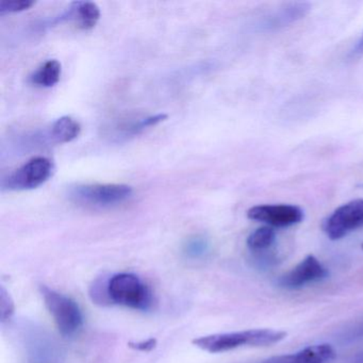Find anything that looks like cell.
Returning <instances> with one entry per match:
<instances>
[{
	"label": "cell",
	"instance_id": "1",
	"mask_svg": "<svg viewBox=\"0 0 363 363\" xmlns=\"http://www.w3.org/2000/svg\"><path fill=\"white\" fill-rule=\"evenodd\" d=\"M286 337V333L275 329H250V330L235 331V333H216L205 335L193 341L196 347L211 352H229L244 346L263 347L279 343Z\"/></svg>",
	"mask_w": 363,
	"mask_h": 363
},
{
	"label": "cell",
	"instance_id": "13",
	"mask_svg": "<svg viewBox=\"0 0 363 363\" xmlns=\"http://www.w3.org/2000/svg\"><path fill=\"white\" fill-rule=\"evenodd\" d=\"M60 77V62L57 60H48L31 75L30 82L42 88H50L58 84Z\"/></svg>",
	"mask_w": 363,
	"mask_h": 363
},
{
	"label": "cell",
	"instance_id": "11",
	"mask_svg": "<svg viewBox=\"0 0 363 363\" xmlns=\"http://www.w3.org/2000/svg\"><path fill=\"white\" fill-rule=\"evenodd\" d=\"M69 18L75 21L78 28L90 30L96 26L101 18V10L96 4L91 1H77L73 4V8L69 13Z\"/></svg>",
	"mask_w": 363,
	"mask_h": 363
},
{
	"label": "cell",
	"instance_id": "21",
	"mask_svg": "<svg viewBox=\"0 0 363 363\" xmlns=\"http://www.w3.org/2000/svg\"><path fill=\"white\" fill-rule=\"evenodd\" d=\"M352 363H363V352L354 357Z\"/></svg>",
	"mask_w": 363,
	"mask_h": 363
},
{
	"label": "cell",
	"instance_id": "4",
	"mask_svg": "<svg viewBox=\"0 0 363 363\" xmlns=\"http://www.w3.org/2000/svg\"><path fill=\"white\" fill-rule=\"evenodd\" d=\"M133 193L127 184H80L71 189L69 199L79 206L105 209L125 203Z\"/></svg>",
	"mask_w": 363,
	"mask_h": 363
},
{
	"label": "cell",
	"instance_id": "16",
	"mask_svg": "<svg viewBox=\"0 0 363 363\" xmlns=\"http://www.w3.org/2000/svg\"><path fill=\"white\" fill-rule=\"evenodd\" d=\"M35 5L33 0H1L0 1V14L16 13L30 9Z\"/></svg>",
	"mask_w": 363,
	"mask_h": 363
},
{
	"label": "cell",
	"instance_id": "7",
	"mask_svg": "<svg viewBox=\"0 0 363 363\" xmlns=\"http://www.w3.org/2000/svg\"><path fill=\"white\" fill-rule=\"evenodd\" d=\"M247 218L269 227L284 228L303 222L305 213L301 208L294 205H259L248 209Z\"/></svg>",
	"mask_w": 363,
	"mask_h": 363
},
{
	"label": "cell",
	"instance_id": "12",
	"mask_svg": "<svg viewBox=\"0 0 363 363\" xmlns=\"http://www.w3.org/2000/svg\"><path fill=\"white\" fill-rule=\"evenodd\" d=\"M82 131V126L71 116H62L52 124L50 137L55 143H69L77 139Z\"/></svg>",
	"mask_w": 363,
	"mask_h": 363
},
{
	"label": "cell",
	"instance_id": "17",
	"mask_svg": "<svg viewBox=\"0 0 363 363\" xmlns=\"http://www.w3.org/2000/svg\"><path fill=\"white\" fill-rule=\"evenodd\" d=\"M0 311H1V323L7 322L14 313V303L4 286L0 290Z\"/></svg>",
	"mask_w": 363,
	"mask_h": 363
},
{
	"label": "cell",
	"instance_id": "18",
	"mask_svg": "<svg viewBox=\"0 0 363 363\" xmlns=\"http://www.w3.org/2000/svg\"><path fill=\"white\" fill-rule=\"evenodd\" d=\"M343 339L347 342L363 339V320L348 328L346 333H344Z\"/></svg>",
	"mask_w": 363,
	"mask_h": 363
},
{
	"label": "cell",
	"instance_id": "2",
	"mask_svg": "<svg viewBox=\"0 0 363 363\" xmlns=\"http://www.w3.org/2000/svg\"><path fill=\"white\" fill-rule=\"evenodd\" d=\"M107 295L112 303L131 309L147 311L152 306L150 288L135 274H116L107 284Z\"/></svg>",
	"mask_w": 363,
	"mask_h": 363
},
{
	"label": "cell",
	"instance_id": "6",
	"mask_svg": "<svg viewBox=\"0 0 363 363\" xmlns=\"http://www.w3.org/2000/svg\"><path fill=\"white\" fill-rule=\"evenodd\" d=\"M54 171V164L45 157H35L16 169L4 182L9 190H33L45 184Z\"/></svg>",
	"mask_w": 363,
	"mask_h": 363
},
{
	"label": "cell",
	"instance_id": "9",
	"mask_svg": "<svg viewBox=\"0 0 363 363\" xmlns=\"http://www.w3.org/2000/svg\"><path fill=\"white\" fill-rule=\"evenodd\" d=\"M310 8L311 6L309 3L298 1V3L288 4L276 10L273 13L264 16L259 24V27L263 31H274L284 28L305 18L310 11Z\"/></svg>",
	"mask_w": 363,
	"mask_h": 363
},
{
	"label": "cell",
	"instance_id": "20",
	"mask_svg": "<svg viewBox=\"0 0 363 363\" xmlns=\"http://www.w3.org/2000/svg\"><path fill=\"white\" fill-rule=\"evenodd\" d=\"M352 55H362L363 54V33L360 39L357 42L354 48H352Z\"/></svg>",
	"mask_w": 363,
	"mask_h": 363
},
{
	"label": "cell",
	"instance_id": "5",
	"mask_svg": "<svg viewBox=\"0 0 363 363\" xmlns=\"http://www.w3.org/2000/svg\"><path fill=\"white\" fill-rule=\"evenodd\" d=\"M363 227V199H354L335 210L323 223V230L333 241Z\"/></svg>",
	"mask_w": 363,
	"mask_h": 363
},
{
	"label": "cell",
	"instance_id": "15",
	"mask_svg": "<svg viewBox=\"0 0 363 363\" xmlns=\"http://www.w3.org/2000/svg\"><path fill=\"white\" fill-rule=\"evenodd\" d=\"M209 250V243L203 237H194L186 242L184 246V252L189 258H203Z\"/></svg>",
	"mask_w": 363,
	"mask_h": 363
},
{
	"label": "cell",
	"instance_id": "10",
	"mask_svg": "<svg viewBox=\"0 0 363 363\" xmlns=\"http://www.w3.org/2000/svg\"><path fill=\"white\" fill-rule=\"evenodd\" d=\"M335 358V350L329 344H318L295 354L272 357L261 363H330Z\"/></svg>",
	"mask_w": 363,
	"mask_h": 363
},
{
	"label": "cell",
	"instance_id": "14",
	"mask_svg": "<svg viewBox=\"0 0 363 363\" xmlns=\"http://www.w3.org/2000/svg\"><path fill=\"white\" fill-rule=\"evenodd\" d=\"M276 242V233L272 227L263 226L256 229L248 235L246 245L250 252H264Z\"/></svg>",
	"mask_w": 363,
	"mask_h": 363
},
{
	"label": "cell",
	"instance_id": "22",
	"mask_svg": "<svg viewBox=\"0 0 363 363\" xmlns=\"http://www.w3.org/2000/svg\"><path fill=\"white\" fill-rule=\"evenodd\" d=\"M362 248H363V245H362Z\"/></svg>",
	"mask_w": 363,
	"mask_h": 363
},
{
	"label": "cell",
	"instance_id": "8",
	"mask_svg": "<svg viewBox=\"0 0 363 363\" xmlns=\"http://www.w3.org/2000/svg\"><path fill=\"white\" fill-rule=\"evenodd\" d=\"M329 272L313 255H309L296 267L279 279V286L289 290L303 288L307 284L322 281L328 277Z\"/></svg>",
	"mask_w": 363,
	"mask_h": 363
},
{
	"label": "cell",
	"instance_id": "3",
	"mask_svg": "<svg viewBox=\"0 0 363 363\" xmlns=\"http://www.w3.org/2000/svg\"><path fill=\"white\" fill-rule=\"evenodd\" d=\"M46 308L56 323L59 333L65 337H74L84 325L79 306L71 297L57 292L46 286H40Z\"/></svg>",
	"mask_w": 363,
	"mask_h": 363
},
{
	"label": "cell",
	"instance_id": "19",
	"mask_svg": "<svg viewBox=\"0 0 363 363\" xmlns=\"http://www.w3.org/2000/svg\"><path fill=\"white\" fill-rule=\"evenodd\" d=\"M157 341L155 339H150L147 341L139 342V343L130 344V347L141 352H150L156 346Z\"/></svg>",
	"mask_w": 363,
	"mask_h": 363
}]
</instances>
